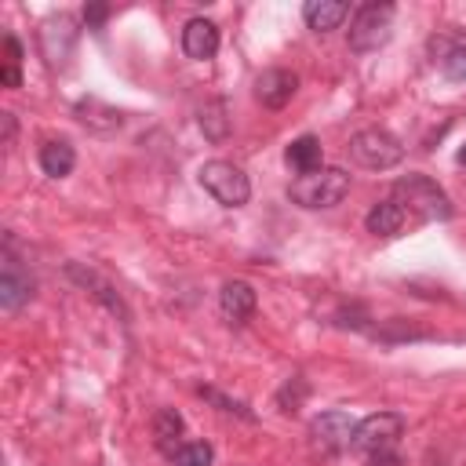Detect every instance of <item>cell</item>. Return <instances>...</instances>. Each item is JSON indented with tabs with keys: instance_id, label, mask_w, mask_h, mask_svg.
Wrapping results in <instances>:
<instances>
[{
	"instance_id": "cell-1",
	"label": "cell",
	"mask_w": 466,
	"mask_h": 466,
	"mask_svg": "<svg viewBox=\"0 0 466 466\" xmlns=\"http://www.w3.org/2000/svg\"><path fill=\"white\" fill-rule=\"evenodd\" d=\"M393 200L415 215L419 222H444L451 218V200L448 193L430 178V175H404L393 182Z\"/></svg>"
},
{
	"instance_id": "cell-2",
	"label": "cell",
	"mask_w": 466,
	"mask_h": 466,
	"mask_svg": "<svg viewBox=\"0 0 466 466\" xmlns=\"http://www.w3.org/2000/svg\"><path fill=\"white\" fill-rule=\"evenodd\" d=\"M350 193V175L342 167H320L309 175H299L288 186V197L299 208H335Z\"/></svg>"
},
{
	"instance_id": "cell-3",
	"label": "cell",
	"mask_w": 466,
	"mask_h": 466,
	"mask_svg": "<svg viewBox=\"0 0 466 466\" xmlns=\"http://www.w3.org/2000/svg\"><path fill=\"white\" fill-rule=\"evenodd\" d=\"M197 178H200V186H204L222 208H240V204H248V197H251L248 175H244L237 164H229V160H208V164L197 171Z\"/></svg>"
},
{
	"instance_id": "cell-4",
	"label": "cell",
	"mask_w": 466,
	"mask_h": 466,
	"mask_svg": "<svg viewBox=\"0 0 466 466\" xmlns=\"http://www.w3.org/2000/svg\"><path fill=\"white\" fill-rule=\"evenodd\" d=\"M350 157L368 167V171H386L393 164H400L404 157V146L386 131V127H364L350 138Z\"/></svg>"
},
{
	"instance_id": "cell-5",
	"label": "cell",
	"mask_w": 466,
	"mask_h": 466,
	"mask_svg": "<svg viewBox=\"0 0 466 466\" xmlns=\"http://www.w3.org/2000/svg\"><path fill=\"white\" fill-rule=\"evenodd\" d=\"M393 33V7L390 4H364L357 7L353 22H350V47L357 55L379 51Z\"/></svg>"
},
{
	"instance_id": "cell-6",
	"label": "cell",
	"mask_w": 466,
	"mask_h": 466,
	"mask_svg": "<svg viewBox=\"0 0 466 466\" xmlns=\"http://www.w3.org/2000/svg\"><path fill=\"white\" fill-rule=\"evenodd\" d=\"M404 415L400 411H375V415H368V419H360L357 422V430H353V451H364V455H375V451H390L397 441H400V433H404Z\"/></svg>"
},
{
	"instance_id": "cell-7",
	"label": "cell",
	"mask_w": 466,
	"mask_h": 466,
	"mask_svg": "<svg viewBox=\"0 0 466 466\" xmlns=\"http://www.w3.org/2000/svg\"><path fill=\"white\" fill-rule=\"evenodd\" d=\"M353 430H357V422H353L346 411H339V408L320 411V415L309 422V437H313V444H317L320 451H328V455L350 448V444H353Z\"/></svg>"
},
{
	"instance_id": "cell-8",
	"label": "cell",
	"mask_w": 466,
	"mask_h": 466,
	"mask_svg": "<svg viewBox=\"0 0 466 466\" xmlns=\"http://www.w3.org/2000/svg\"><path fill=\"white\" fill-rule=\"evenodd\" d=\"M33 295V277L29 269L11 255V244L4 248V258H0V306L7 313H15L22 302H29Z\"/></svg>"
},
{
	"instance_id": "cell-9",
	"label": "cell",
	"mask_w": 466,
	"mask_h": 466,
	"mask_svg": "<svg viewBox=\"0 0 466 466\" xmlns=\"http://www.w3.org/2000/svg\"><path fill=\"white\" fill-rule=\"evenodd\" d=\"M73 44H76V25L69 15H51L40 25V47L51 66H66V58L73 55Z\"/></svg>"
},
{
	"instance_id": "cell-10",
	"label": "cell",
	"mask_w": 466,
	"mask_h": 466,
	"mask_svg": "<svg viewBox=\"0 0 466 466\" xmlns=\"http://www.w3.org/2000/svg\"><path fill=\"white\" fill-rule=\"evenodd\" d=\"M299 91V76L291 69H262L255 76V98L266 109H280L291 102V95Z\"/></svg>"
},
{
	"instance_id": "cell-11",
	"label": "cell",
	"mask_w": 466,
	"mask_h": 466,
	"mask_svg": "<svg viewBox=\"0 0 466 466\" xmlns=\"http://www.w3.org/2000/svg\"><path fill=\"white\" fill-rule=\"evenodd\" d=\"M66 273H69V277H73V280H76L84 291H91L98 302H106V309H109V313H116L120 320H127V317H131V313H127V306H124V299H120V291H116V288H113V284H109L102 273L84 269L80 262H69V266H66Z\"/></svg>"
},
{
	"instance_id": "cell-12",
	"label": "cell",
	"mask_w": 466,
	"mask_h": 466,
	"mask_svg": "<svg viewBox=\"0 0 466 466\" xmlns=\"http://www.w3.org/2000/svg\"><path fill=\"white\" fill-rule=\"evenodd\" d=\"M433 62L444 69L448 80L466 84V33H441V36H433Z\"/></svg>"
},
{
	"instance_id": "cell-13",
	"label": "cell",
	"mask_w": 466,
	"mask_h": 466,
	"mask_svg": "<svg viewBox=\"0 0 466 466\" xmlns=\"http://www.w3.org/2000/svg\"><path fill=\"white\" fill-rule=\"evenodd\" d=\"M182 51L197 62L211 58L218 51V25L211 18H189L182 29Z\"/></svg>"
},
{
	"instance_id": "cell-14",
	"label": "cell",
	"mask_w": 466,
	"mask_h": 466,
	"mask_svg": "<svg viewBox=\"0 0 466 466\" xmlns=\"http://www.w3.org/2000/svg\"><path fill=\"white\" fill-rule=\"evenodd\" d=\"M73 113H76V120H80L84 127H91V131H98V135H113V131L124 124L120 109H113V106H106V102H98V98H80V102L73 106Z\"/></svg>"
},
{
	"instance_id": "cell-15",
	"label": "cell",
	"mask_w": 466,
	"mask_h": 466,
	"mask_svg": "<svg viewBox=\"0 0 466 466\" xmlns=\"http://www.w3.org/2000/svg\"><path fill=\"white\" fill-rule=\"evenodd\" d=\"M255 302H258L255 299V288L244 284V280H226L222 291H218V306H222V313L229 320H248L255 313Z\"/></svg>"
},
{
	"instance_id": "cell-16",
	"label": "cell",
	"mask_w": 466,
	"mask_h": 466,
	"mask_svg": "<svg viewBox=\"0 0 466 466\" xmlns=\"http://www.w3.org/2000/svg\"><path fill=\"white\" fill-rule=\"evenodd\" d=\"M404 222H408V211L390 197V200H379L371 211H368V218H364V226H368V233H375V237H397L400 229H404Z\"/></svg>"
},
{
	"instance_id": "cell-17",
	"label": "cell",
	"mask_w": 466,
	"mask_h": 466,
	"mask_svg": "<svg viewBox=\"0 0 466 466\" xmlns=\"http://www.w3.org/2000/svg\"><path fill=\"white\" fill-rule=\"evenodd\" d=\"M284 160L299 171V175H309V171H320L324 167V149H320V138L317 135H299L288 149H284Z\"/></svg>"
},
{
	"instance_id": "cell-18",
	"label": "cell",
	"mask_w": 466,
	"mask_h": 466,
	"mask_svg": "<svg viewBox=\"0 0 466 466\" xmlns=\"http://www.w3.org/2000/svg\"><path fill=\"white\" fill-rule=\"evenodd\" d=\"M346 15H350V4H342V0H306V7H302L306 25L317 29V33L335 29Z\"/></svg>"
},
{
	"instance_id": "cell-19",
	"label": "cell",
	"mask_w": 466,
	"mask_h": 466,
	"mask_svg": "<svg viewBox=\"0 0 466 466\" xmlns=\"http://www.w3.org/2000/svg\"><path fill=\"white\" fill-rule=\"evenodd\" d=\"M73 164H76V153H73V146L66 138H47L40 146V167H44V175L66 178L73 171Z\"/></svg>"
},
{
	"instance_id": "cell-20",
	"label": "cell",
	"mask_w": 466,
	"mask_h": 466,
	"mask_svg": "<svg viewBox=\"0 0 466 466\" xmlns=\"http://www.w3.org/2000/svg\"><path fill=\"white\" fill-rule=\"evenodd\" d=\"M182 415L175 411V408H160L157 415H153V441H157V448L164 451V455H171L182 441Z\"/></svg>"
},
{
	"instance_id": "cell-21",
	"label": "cell",
	"mask_w": 466,
	"mask_h": 466,
	"mask_svg": "<svg viewBox=\"0 0 466 466\" xmlns=\"http://www.w3.org/2000/svg\"><path fill=\"white\" fill-rule=\"evenodd\" d=\"M4 87H22V44L18 36H4V69H0Z\"/></svg>"
},
{
	"instance_id": "cell-22",
	"label": "cell",
	"mask_w": 466,
	"mask_h": 466,
	"mask_svg": "<svg viewBox=\"0 0 466 466\" xmlns=\"http://www.w3.org/2000/svg\"><path fill=\"white\" fill-rule=\"evenodd\" d=\"M200 127H204V135L211 138V142H222L226 135H229V116H226V102H208L204 109H200Z\"/></svg>"
},
{
	"instance_id": "cell-23",
	"label": "cell",
	"mask_w": 466,
	"mask_h": 466,
	"mask_svg": "<svg viewBox=\"0 0 466 466\" xmlns=\"http://www.w3.org/2000/svg\"><path fill=\"white\" fill-rule=\"evenodd\" d=\"M171 466H211V444L208 441H182L171 455Z\"/></svg>"
},
{
	"instance_id": "cell-24",
	"label": "cell",
	"mask_w": 466,
	"mask_h": 466,
	"mask_svg": "<svg viewBox=\"0 0 466 466\" xmlns=\"http://www.w3.org/2000/svg\"><path fill=\"white\" fill-rule=\"evenodd\" d=\"M200 397H204V400H211V404H215L218 411L240 415V419H248V422L255 419V411H251V408H248L244 400H233V397H226V393H222V390H215V386H200Z\"/></svg>"
},
{
	"instance_id": "cell-25",
	"label": "cell",
	"mask_w": 466,
	"mask_h": 466,
	"mask_svg": "<svg viewBox=\"0 0 466 466\" xmlns=\"http://www.w3.org/2000/svg\"><path fill=\"white\" fill-rule=\"evenodd\" d=\"M106 15H109V7H106V4H91V7H84V18H87V29H98V25L106 22Z\"/></svg>"
},
{
	"instance_id": "cell-26",
	"label": "cell",
	"mask_w": 466,
	"mask_h": 466,
	"mask_svg": "<svg viewBox=\"0 0 466 466\" xmlns=\"http://www.w3.org/2000/svg\"><path fill=\"white\" fill-rule=\"evenodd\" d=\"M368 466H404V462H400V455L390 448V451H375V455H368Z\"/></svg>"
},
{
	"instance_id": "cell-27",
	"label": "cell",
	"mask_w": 466,
	"mask_h": 466,
	"mask_svg": "<svg viewBox=\"0 0 466 466\" xmlns=\"http://www.w3.org/2000/svg\"><path fill=\"white\" fill-rule=\"evenodd\" d=\"M459 164H466V146H462V149H459Z\"/></svg>"
}]
</instances>
